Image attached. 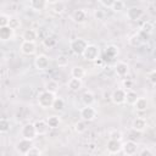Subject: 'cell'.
Here are the masks:
<instances>
[{"instance_id": "32", "label": "cell", "mask_w": 156, "mask_h": 156, "mask_svg": "<svg viewBox=\"0 0 156 156\" xmlns=\"http://www.w3.org/2000/svg\"><path fill=\"white\" fill-rule=\"evenodd\" d=\"M56 44H57V40H56L54 37H46L45 39H43V45H44L46 49H51V48H54Z\"/></svg>"}, {"instance_id": "29", "label": "cell", "mask_w": 156, "mask_h": 156, "mask_svg": "<svg viewBox=\"0 0 156 156\" xmlns=\"http://www.w3.org/2000/svg\"><path fill=\"white\" fill-rule=\"evenodd\" d=\"M10 128H11L10 121H9L7 118L2 117V118L0 119V133H1V134H5V133H7V132L10 130Z\"/></svg>"}, {"instance_id": "4", "label": "cell", "mask_w": 156, "mask_h": 156, "mask_svg": "<svg viewBox=\"0 0 156 156\" xmlns=\"http://www.w3.org/2000/svg\"><path fill=\"white\" fill-rule=\"evenodd\" d=\"M79 116L83 121L93 122L98 117V111L93 107V105H84V107L79 110Z\"/></svg>"}, {"instance_id": "45", "label": "cell", "mask_w": 156, "mask_h": 156, "mask_svg": "<svg viewBox=\"0 0 156 156\" xmlns=\"http://www.w3.org/2000/svg\"><path fill=\"white\" fill-rule=\"evenodd\" d=\"M46 1H48V4H50V5H55V4L58 2V0H46Z\"/></svg>"}, {"instance_id": "23", "label": "cell", "mask_w": 156, "mask_h": 156, "mask_svg": "<svg viewBox=\"0 0 156 156\" xmlns=\"http://www.w3.org/2000/svg\"><path fill=\"white\" fill-rule=\"evenodd\" d=\"M38 38V33L35 29L33 28H28V29H24L23 33H22V39L23 40H29V41H35Z\"/></svg>"}, {"instance_id": "5", "label": "cell", "mask_w": 156, "mask_h": 156, "mask_svg": "<svg viewBox=\"0 0 156 156\" xmlns=\"http://www.w3.org/2000/svg\"><path fill=\"white\" fill-rule=\"evenodd\" d=\"M32 146H34V145H33V140L22 138L21 140H18V141L16 143L15 150H16V152L20 154V155H27V152L30 150Z\"/></svg>"}, {"instance_id": "16", "label": "cell", "mask_w": 156, "mask_h": 156, "mask_svg": "<svg viewBox=\"0 0 156 156\" xmlns=\"http://www.w3.org/2000/svg\"><path fill=\"white\" fill-rule=\"evenodd\" d=\"M143 15H144V11L140 7H136V6L129 7L127 10V17L130 21H138V20H140L143 17Z\"/></svg>"}, {"instance_id": "44", "label": "cell", "mask_w": 156, "mask_h": 156, "mask_svg": "<svg viewBox=\"0 0 156 156\" xmlns=\"http://www.w3.org/2000/svg\"><path fill=\"white\" fill-rule=\"evenodd\" d=\"M99 1H100V4H101L104 7L111 9V7H112V5L115 4V1H116V0H99Z\"/></svg>"}, {"instance_id": "24", "label": "cell", "mask_w": 156, "mask_h": 156, "mask_svg": "<svg viewBox=\"0 0 156 156\" xmlns=\"http://www.w3.org/2000/svg\"><path fill=\"white\" fill-rule=\"evenodd\" d=\"M85 73H87V72H85L84 67H82V66H74V67L71 69V76L74 77V78L82 79V78H84Z\"/></svg>"}, {"instance_id": "31", "label": "cell", "mask_w": 156, "mask_h": 156, "mask_svg": "<svg viewBox=\"0 0 156 156\" xmlns=\"http://www.w3.org/2000/svg\"><path fill=\"white\" fill-rule=\"evenodd\" d=\"M74 130L78 133V134H80V133H84L85 130H87V121H78V122H76L74 123Z\"/></svg>"}, {"instance_id": "48", "label": "cell", "mask_w": 156, "mask_h": 156, "mask_svg": "<svg viewBox=\"0 0 156 156\" xmlns=\"http://www.w3.org/2000/svg\"><path fill=\"white\" fill-rule=\"evenodd\" d=\"M155 155H156V150H155Z\"/></svg>"}, {"instance_id": "43", "label": "cell", "mask_w": 156, "mask_h": 156, "mask_svg": "<svg viewBox=\"0 0 156 156\" xmlns=\"http://www.w3.org/2000/svg\"><path fill=\"white\" fill-rule=\"evenodd\" d=\"M94 17H95V20L101 21V20L105 18V12H104L102 10H95V12H94Z\"/></svg>"}, {"instance_id": "6", "label": "cell", "mask_w": 156, "mask_h": 156, "mask_svg": "<svg viewBox=\"0 0 156 156\" xmlns=\"http://www.w3.org/2000/svg\"><path fill=\"white\" fill-rule=\"evenodd\" d=\"M21 136H22V138H26V139L34 140V139L38 136L34 123H26V124L21 128Z\"/></svg>"}, {"instance_id": "17", "label": "cell", "mask_w": 156, "mask_h": 156, "mask_svg": "<svg viewBox=\"0 0 156 156\" xmlns=\"http://www.w3.org/2000/svg\"><path fill=\"white\" fill-rule=\"evenodd\" d=\"M119 54L118 46L116 45H108L105 50V61H112L113 58H116Z\"/></svg>"}, {"instance_id": "11", "label": "cell", "mask_w": 156, "mask_h": 156, "mask_svg": "<svg viewBox=\"0 0 156 156\" xmlns=\"http://www.w3.org/2000/svg\"><path fill=\"white\" fill-rule=\"evenodd\" d=\"M122 152L124 155H128V156L135 155L138 152V144L134 140H127L122 145Z\"/></svg>"}, {"instance_id": "36", "label": "cell", "mask_w": 156, "mask_h": 156, "mask_svg": "<svg viewBox=\"0 0 156 156\" xmlns=\"http://www.w3.org/2000/svg\"><path fill=\"white\" fill-rule=\"evenodd\" d=\"M110 139H116V140H121V141H122V139H123V134H122L121 130L115 129V130L110 132Z\"/></svg>"}, {"instance_id": "12", "label": "cell", "mask_w": 156, "mask_h": 156, "mask_svg": "<svg viewBox=\"0 0 156 156\" xmlns=\"http://www.w3.org/2000/svg\"><path fill=\"white\" fill-rule=\"evenodd\" d=\"M115 72L118 77L124 78L129 73V65L124 61H117L116 65H115Z\"/></svg>"}, {"instance_id": "3", "label": "cell", "mask_w": 156, "mask_h": 156, "mask_svg": "<svg viewBox=\"0 0 156 156\" xmlns=\"http://www.w3.org/2000/svg\"><path fill=\"white\" fill-rule=\"evenodd\" d=\"M87 46H88V41L84 38H74L69 41V49L76 55H83Z\"/></svg>"}, {"instance_id": "19", "label": "cell", "mask_w": 156, "mask_h": 156, "mask_svg": "<svg viewBox=\"0 0 156 156\" xmlns=\"http://www.w3.org/2000/svg\"><path fill=\"white\" fill-rule=\"evenodd\" d=\"M72 20H73V22H76L78 24L84 23L87 21V12L84 10H76L72 13Z\"/></svg>"}, {"instance_id": "21", "label": "cell", "mask_w": 156, "mask_h": 156, "mask_svg": "<svg viewBox=\"0 0 156 156\" xmlns=\"http://www.w3.org/2000/svg\"><path fill=\"white\" fill-rule=\"evenodd\" d=\"M80 100H82V102H83L84 105H94V102H95V95H94L93 91L85 90V91L82 94Z\"/></svg>"}, {"instance_id": "34", "label": "cell", "mask_w": 156, "mask_h": 156, "mask_svg": "<svg viewBox=\"0 0 156 156\" xmlns=\"http://www.w3.org/2000/svg\"><path fill=\"white\" fill-rule=\"evenodd\" d=\"M21 20L20 18H17V17H11V20H10V23H9V26L12 28V29H18L20 27H21Z\"/></svg>"}, {"instance_id": "1", "label": "cell", "mask_w": 156, "mask_h": 156, "mask_svg": "<svg viewBox=\"0 0 156 156\" xmlns=\"http://www.w3.org/2000/svg\"><path fill=\"white\" fill-rule=\"evenodd\" d=\"M56 95L49 90H43L41 93H39L38 98H37V102L39 105L40 108L43 110H48V108H51L52 107V104H54V100H55Z\"/></svg>"}, {"instance_id": "28", "label": "cell", "mask_w": 156, "mask_h": 156, "mask_svg": "<svg viewBox=\"0 0 156 156\" xmlns=\"http://www.w3.org/2000/svg\"><path fill=\"white\" fill-rule=\"evenodd\" d=\"M54 111H62L63 108H65V100L62 99V98H55V100H54V104H52V107H51Z\"/></svg>"}, {"instance_id": "35", "label": "cell", "mask_w": 156, "mask_h": 156, "mask_svg": "<svg viewBox=\"0 0 156 156\" xmlns=\"http://www.w3.org/2000/svg\"><path fill=\"white\" fill-rule=\"evenodd\" d=\"M152 29H154V24H152L151 22H149V21L144 22L143 26H141V32H144V33H146V34H150V33L152 32Z\"/></svg>"}, {"instance_id": "38", "label": "cell", "mask_w": 156, "mask_h": 156, "mask_svg": "<svg viewBox=\"0 0 156 156\" xmlns=\"http://www.w3.org/2000/svg\"><path fill=\"white\" fill-rule=\"evenodd\" d=\"M41 154H43V151H41L39 147H37V146H32L30 150L27 152L26 156H40Z\"/></svg>"}, {"instance_id": "18", "label": "cell", "mask_w": 156, "mask_h": 156, "mask_svg": "<svg viewBox=\"0 0 156 156\" xmlns=\"http://www.w3.org/2000/svg\"><path fill=\"white\" fill-rule=\"evenodd\" d=\"M48 5V1L46 0H29V6L33 11H37V12H40L43 10H45Z\"/></svg>"}, {"instance_id": "47", "label": "cell", "mask_w": 156, "mask_h": 156, "mask_svg": "<svg viewBox=\"0 0 156 156\" xmlns=\"http://www.w3.org/2000/svg\"><path fill=\"white\" fill-rule=\"evenodd\" d=\"M155 90H156V84H155Z\"/></svg>"}, {"instance_id": "2", "label": "cell", "mask_w": 156, "mask_h": 156, "mask_svg": "<svg viewBox=\"0 0 156 156\" xmlns=\"http://www.w3.org/2000/svg\"><path fill=\"white\" fill-rule=\"evenodd\" d=\"M83 58L85 61H89V62H95L96 60H99V56H100V48L95 44H88L87 49L84 50L83 52Z\"/></svg>"}, {"instance_id": "13", "label": "cell", "mask_w": 156, "mask_h": 156, "mask_svg": "<svg viewBox=\"0 0 156 156\" xmlns=\"http://www.w3.org/2000/svg\"><path fill=\"white\" fill-rule=\"evenodd\" d=\"M34 126H35V130H37L38 136L39 135H46L49 133V130L51 129L45 119H38V121H35L34 122Z\"/></svg>"}, {"instance_id": "22", "label": "cell", "mask_w": 156, "mask_h": 156, "mask_svg": "<svg viewBox=\"0 0 156 156\" xmlns=\"http://www.w3.org/2000/svg\"><path fill=\"white\" fill-rule=\"evenodd\" d=\"M133 106H134V108H135L136 111L144 112V111H146L147 107H149V101H147L146 98H138V100L135 101V104H134Z\"/></svg>"}, {"instance_id": "9", "label": "cell", "mask_w": 156, "mask_h": 156, "mask_svg": "<svg viewBox=\"0 0 156 156\" xmlns=\"http://www.w3.org/2000/svg\"><path fill=\"white\" fill-rule=\"evenodd\" d=\"M21 52L27 55V56H30V55H34L35 51H37V44L35 41H29V40H23L21 43Z\"/></svg>"}, {"instance_id": "27", "label": "cell", "mask_w": 156, "mask_h": 156, "mask_svg": "<svg viewBox=\"0 0 156 156\" xmlns=\"http://www.w3.org/2000/svg\"><path fill=\"white\" fill-rule=\"evenodd\" d=\"M58 88H60V84H58V82L55 80V79H50L49 82L45 83V89L49 90V91H51V93H54V94L57 93Z\"/></svg>"}, {"instance_id": "33", "label": "cell", "mask_w": 156, "mask_h": 156, "mask_svg": "<svg viewBox=\"0 0 156 156\" xmlns=\"http://www.w3.org/2000/svg\"><path fill=\"white\" fill-rule=\"evenodd\" d=\"M111 9H112L115 12H121V11L124 10V2H123L122 0H116Z\"/></svg>"}, {"instance_id": "46", "label": "cell", "mask_w": 156, "mask_h": 156, "mask_svg": "<svg viewBox=\"0 0 156 156\" xmlns=\"http://www.w3.org/2000/svg\"><path fill=\"white\" fill-rule=\"evenodd\" d=\"M154 56H155V58H156V50L154 51Z\"/></svg>"}, {"instance_id": "26", "label": "cell", "mask_w": 156, "mask_h": 156, "mask_svg": "<svg viewBox=\"0 0 156 156\" xmlns=\"http://www.w3.org/2000/svg\"><path fill=\"white\" fill-rule=\"evenodd\" d=\"M138 94H136V91H134V90H132V89H129V90H127V95H126V102L128 104V105H134L135 104V101L138 100Z\"/></svg>"}, {"instance_id": "20", "label": "cell", "mask_w": 156, "mask_h": 156, "mask_svg": "<svg viewBox=\"0 0 156 156\" xmlns=\"http://www.w3.org/2000/svg\"><path fill=\"white\" fill-rule=\"evenodd\" d=\"M67 87H68V89L72 90V91H78V90L82 89V87H83V82H82V79H79V78H74V77H72V78L68 80Z\"/></svg>"}, {"instance_id": "41", "label": "cell", "mask_w": 156, "mask_h": 156, "mask_svg": "<svg viewBox=\"0 0 156 156\" xmlns=\"http://www.w3.org/2000/svg\"><path fill=\"white\" fill-rule=\"evenodd\" d=\"M147 79H149V82L151 83V84H156V69H152L151 72H149V74H147Z\"/></svg>"}, {"instance_id": "8", "label": "cell", "mask_w": 156, "mask_h": 156, "mask_svg": "<svg viewBox=\"0 0 156 156\" xmlns=\"http://www.w3.org/2000/svg\"><path fill=\"white\" fill-rule=\"evenodd\" d=\"M126 95H127V90L123 88H117L112 91L111 94V101L115 105H122L126 102Z\"/></svg>"}, {"instance_id": "42", "label": "cell", "mask_w": 156, "mask_h": 156, "mask_svg": "<svg viewBox=\"0 0 156 156\" xmlns=\"http://www.w3.org/2000/svg\"><path fill=\"white\" fill-rule=\"evenodd\" d=\"M139 155H141V156H152V155H155V151H152L151 149H149V147H145V149H143V150H140L139 151Z\"/></svg>"}, {"instance_id": "10", "label": "cell", "mask_w": 156, "mask_h": 156, "mask_svg": "<svg viewBox=\"0 0 156 156\" xmlns=\"http://www.w3.org/2000/svg\"><path fill=\"white\" fill-rule=\"evenodd\" d=\"M122 141L121 140H116V139H108L107 144H106V150L108 154L111 155H116L119 154L122 151Z\"/></svg>"}, {"instance_id": "15", "label": "cell", "mask_w": 156, "mask_h": 156, "mask_svg": "<svg viewBox=\"0 0 156 156\" xmlns=\"http://www.w3.org/2000/svg\"><path fill=\"white\" fill-rule=\"evenodd\" d=\"M146 128H147V122H146V119L144 117H136V118L133 119V122H132V129L133 130L141 133Z\"/></svg>"}, {"instance_id": "37", "label": "cell", "mask_w": 156, "mask_h": 156, "mask_svg": "<svg viewBox=\"0 0 156 156\" xmlns=\"http://www.w3.org/2000/svg\"><path fill=\"white\" fill-rule=\"evenodd\" d=\"M56 62H57L58 67H66V66L68 65V58H67L65 55H60V56L57 57Z\"/></svg>"}, {"instance_id": "39", "label": "cell", "mask_w": 156, "mask_h": 156, "mask_svg": "<svg viewBox=\"0 0 156 156\" xmlns=\"http://www.w3.org/2000/svg\"><path fill=\"white\" fill-rule=\"evenodd\" d=\"M10 20H11V17H10L9 15L1 13V15H0V27H2V26H9Z\"/></svg>"}, {"instance_id": "25", "label": "cell", "mask_w": 156, "mask_h": 156, "mask_svg": "<svg viewBox=\"0 0 156 156\" xmlns=\"http://www.w3.org/2000/svg\"><path fill=\"white\" fill-rule=\"evenodd\" d=\"M46 122H48V124H49V127H50L51 129H56V128H58V127H60L61 119H60V117H58V116L52 115V116H49V117L46 118Z\"/></svg>"}, {"instance_id": "7", "label": "cell", "mask_w": 156, "mask_h": 156, "mask_svg": "<svg viewBox=\"0 0 156 156\" xmlns=\"http://www.w3.org/2000/svg\"><path fill=\"white\" fill-rule=\"evenodd\" d=\"M49 65H50V58L45 54H39V55L35 56V58H34V67L38 71H45V69H48Z\"/></svg>"}, {"instance_id": "14", "label": "cell", "mask_w": 156, "mask_h": 156, "mask_svg": "<svg viewBox=\"0 0 156 156\" xmlns=\"http://www.w3.org/2000/svg\"><path fill=\"white\" fill-rule=\"evenodd\" d=\"M15 38V29H12L10 26H2L0 27V39L2 41L12 40Z\"/></svg>"}, {"instance_id": "40", "label": "cell", "mask_w": 156, "mask_h": 156, "mask_svg": "<svg viewBox=\"0 0 156 156\" xmlns=\"http://www.w3.org/2000/svg\"><path fill=\"white\" fill-rule=\"evenodd\" d=\"M122 85H123V89L129 90V89H132V88H133V80H132V79H129V78H127V79H124V80L122 82Z\"/></svg>"}, {"instance_id": "30", "label": "cell", "mask_w": 156, "mask_h": 156, "mask_svg": "<svg viewBox=\"0 0 156 156\" xmlns=\"http://www.w3.org/2000/svg\"><path fill=\"white\" fill-rule=\"evenodd\" d=\"M128 41H129V44H130L132 46H139V45L143 43V38H141L140 33H138V34H133V35L128 39Z\"/></svg>"}]
</instances>
